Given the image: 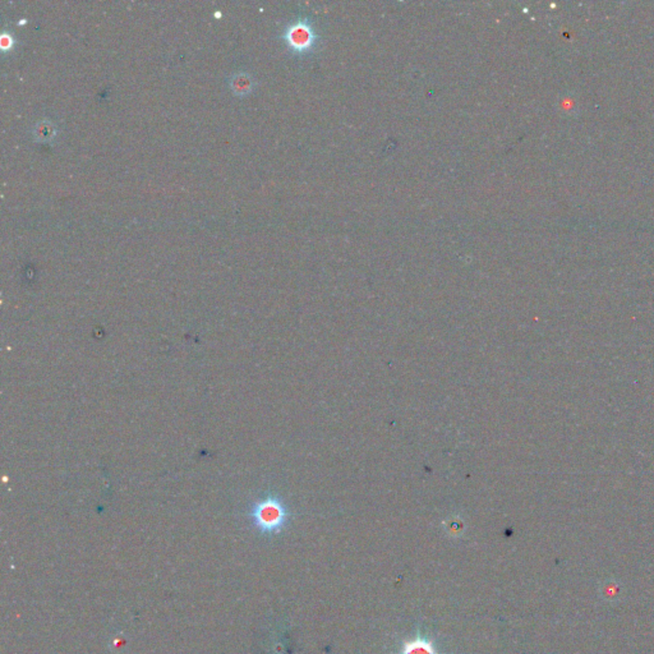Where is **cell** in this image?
I'll use <instances>...</instances> for the list:
<instances>
[{
	"instance_id": "obj_4",
	"label": "cell",
	"mask_w": 654,
	"mask_h": 654,
	"mask_svg": "<svg viewBox=\"0 0 654 654\" xmlns=\"http://www.w3.org/2000/svg\"><path fill=\"white\" fill-rule=\"evenodd\" d=\"M34 139L39 142H50L56 136V127L51 120L42 119L34 125L32 130Z\"/></svg>"
},
{
	"instance_id": "obj_2",
	"label": "cell",
	"mask_w": 654,
	"mask_h": 654,
	"mask_svg": "<svg viewBox=\"0 0 654 654\" xmlns=\"http://www.w3.org/2000/svg\"><path fill=\"white\" fill-rule=\"evenodd\" d=\"M284 39L291 50L296 53H307L315 48L318 36L310 21L301 20L293 22L287 28Z\"/></svg>"
},
{
	"instance_id": "obj_5",
	"label": "cell",
	"mask_w": 654,
	"mask_h": 654,
	"mask_svg": "<svg viewBox=\"0 0 654 654\" xmlns=\"http://www.w3.org/2000/svg\"><path fill=\"white\" fill-rule=\"evenodd\" d=\"M253 84H255V82H253L252 77L249 76V73H246V72H239V73H237V75L232 77V80H230V87L238 95L249 94V91H252V89H253Z\"/></svg>"
},
{
	"instance_id": "obj_6",
	"label": "cell",
	"mask_w": 654,
	"mask_h": 654,
	"mask_svg": "<svg viewBox=\"0 0 654 654\" xmlns=\"http://www.w3.org/2000/svg\"><path fill=\"white\" fill-rule=\"evenodd\" d=\"M13 37L9 34H3L0 36V46L3 50H9L13 46Z\"/></svg>"
},
{
	"instance_id": "obj_1",
	"label": "cell",
	"mask_w": 654,
	"mask_h": 654,
	"mask_svg": "<svg viewBox=\"0 0 654 654\" xmlns=\"http://www.w3.org/2000/svg\"><path fill=\"white\" fill-rule=\"evenodd\" d=\"M249 517L260 533L265 536H276L287 528L291 515L282 497L269 493L252 505Z\"/></svg>"
},
{
	"instance_id": "obj_3",
	"label": "cell",
	"mask_w": 654,
	"mask_h": 654,
	"mask_svg": "<svg viewBox=\"0 0 654 654\" xmlns=\"http://www.w3.org/2000/svg\"><path fill=\"white\" fill-rule=\"evenodd\" d=\"M399 654H440L437 648L427 636L418 634L415 638L405 641Z\"/></svg>"
}]
</instances>
